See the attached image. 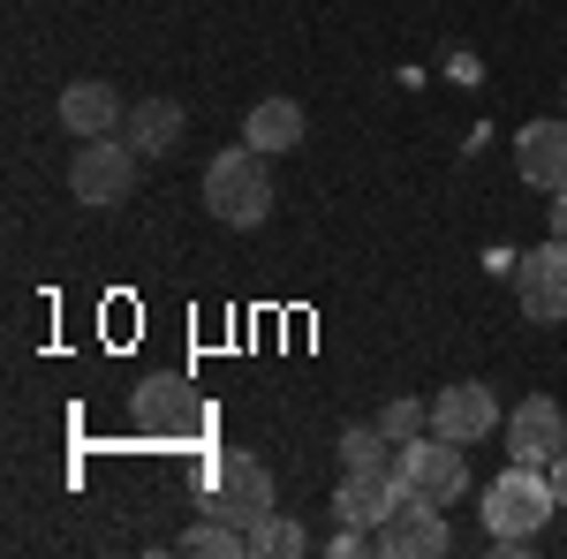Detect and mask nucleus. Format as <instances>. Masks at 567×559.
<instances>
[{"label":"nucleus","mask_w":567,"mask_h":559,"mask_svg":"<svg viewBox=\"0 0 567 559\" xmlns=\"http://www.w3.org/2000/svg\"><path fill=\"white\" fill-rule=\"evenodd\" d=\"M197 507L213 521H235V529H258L280 499H272V469L258 454H205L197 462Z\"/></svg>","instance_id":"f03ea898"},{"label":"nucleus","mask_w":567,"mask_h":559,"mask_svg":"<svg viewBox=\"0 0 567 559\" xmlns=\"http://www.w3.org/2000/svg\"><path fill=\"white\" fill-rule=\"evenodd\" d=\"M379 431H386L393 446H409V438H424V431H432V401H409V393H393L386 408H379Z\"/></svg>","instance_id":"6ab92c4d"},{"label":"nucleus","mask_w":567,"mask_h":559,"mask_svg":"<svg viewBox=\"0 0 567 559\" xmlns=\"http://www.w3.org/2000/svg\"><path fill=\"white\" fill-rule=\"evenodd\" d=\"M393 476H401V491L409 499H432V507H454L462 491H470V454L454 446V438H409V446H393Z\"/></svg>","instance_id":"423d86ee"},{"label":"nucleus","mask_w":567,"mask_h":559,"mask_svg":"<svg viewBox=\"0 0 567 559\" xmlns=\"http://www.w3.org/2000/svg\"><path fill=\"white\" fill-rule=\"evenodd\" d=\"M136 167H144V159H136L130 136H84L76 159H69V197L91 205V213H114V205H130Z\"/></svg>","instance_id":"20e7f679"},{"label":"nucleus","mask_w":567,"mask_h":559,"mask_svg":"<svg viewBox=\"0 0 567 559\" xmlns=\"http://www.w3.org/2000/svg\"><path fill=\"white\" fill-rule=\"evenodd\" d=\"M303 106H296V99H258V106H250V122H243V144H258L265 159H280V152H296V144H303Z\"/></svg>","instance_id":"4468645a"},{"label":"nucleus","mask_w":567,"mask_h":559,"mask_svg":"<svg viewBox=\"0 0 567 559\" xmlns=\"http://www.w3.org/2000/svg\"><path fill=\"white\" fill-rule=\"evenodd\" d=\"M341 469H393V438L379 431V416L341 431Z\"/></svg>","instance_id":"f3484780"},{"label":"nucleus","mask_w":567,"mask_h":559,"mask_svg":"<svg viewBox=\"0 0 567 559\" xmlns=\"http://www.w3.org/2000/svg\"><path fill=\"white\" fill-rule=\"evenodd\" d=\"M175 552L182 559H235V552H250V529H235V521H197V529H182L175 537Z\"/></svg>","instance_id":"dca6fc26"},{"label":"nucleus","mask_w":567,"mask_h":559,"mask_svg":"<svg viewBox=\"0 0 567 559\" xmlns=\"http://www.w3.org/2000/svg\"><path fill=\"white\" fill-rule=\"evenodd\" d=\"M250 552H258V559H296V552H310V537H303V521H296V515L272 507V515L250 529Z\"/></svg>","instance_id":"a211bd4d"},{"label":"nucleus","mask_w":567,"mask_h":559,"mask_svg":"<svg viewBox=\"0 0 567 559\" xmlns=\"http://www.w3.org/2000/svg\"><path fill=\"white\" fill-rule=\"evenodd\" d=\"M545 476H553V499H560V507H567V454H560V462H553V469H545Z\"/></svg>","instance_id":"412c9836"},{"label":"nucleus","mask_w":567,"mask_h":559,"mask_svg":"<svg viewBox=\"0 0 567 559\" xmlns=\"http://www.w3.org/2000/svg\"><path fill=\"white\" fill-rule=\"evenodd\" d=\"M499 424H507V416H499L492 386H477V379L432 393V431H439V438H454V446H477V438H492Z\"/></svg>","instance_id":"9d476101"},{"label":"nucleus","mask_w":567,"mask_h":559,"mask_svg":"<svg viewBox=\"0 0 567 559\" xmlns=\"http://www.w3.org/2000/svg\"><path fill=\"white\" fill-rule=\"evenodd\" d=\"M401 499H409V491H401V476H393V469H341L333 521H355V529H371V537H379V521H386Z\"/></svg>","instance_id":"9b49d317"},{"label":"nucleus","mask_w":567,"mask_h":559,"mask_svg":"<svg viewBox=\"0 0 567 559\" xmlns=\"http://www.w3.org/2000/svg\"><path fill=\"white\" fill-rule=\"evenodd\" d=\"M515 174L529 189H567V114L560 122H529L515 136Z\"/></svg>","instance_id":"ddd939ff"},{"label":"nucleus","mask_w":567,"mask_h":559,"mask_svg":"<svg viewBox=\"0 0 567 559\" xmlns=\"http://www.w3.org/2000/svg\"><path fill=\"white\" fill-rule=\"evenodd\" d=\"M560 515L553 499V476L529 469V462H507V469L484 484V529H492V552H529L537 529Z\"/></svg>","instance_id":"f257e3e1"},{"label":"nucleus","mask_w":567,"mask_h":559,"mask_svg":"<svg viewBox=\"0 0 567 559\" xmlns=\"http://www.w3.org/2000/svg\"><path fill=\"white\" fill-rule=\"evenodd\" d=\"M205 213L227 219V227H258L272 213V174H265L258 144H227L205 167Z\"/></svg>","instance_id":"7ed1b4c3"},{"label":"nucleus","mask_w":567,"mask_h":559,"mask_svg":"<svg viewBox=\"0 0 567 559\" xmlns=\"http://www.w3.org/2000/svg\"><path fill=\"white\" fill-rule=\"evenodd\" d=\"M553 242H567V189H553Z\"/></svg>","instance_id":"aec40b11"},{"label":"nucleus","mask_w":567,"mask_h":559,"mask_svg":"<svg viewBox=\"0 0 567 559\" xmlns=\"http://www.w3.org/2000/svg\"><path fill=\"white\" fill-rule=\"evenodd\" d=\"M122 136L136 144V159H167L182 144V106L175 99H136L130 122H122Z\"/></svg>","instance_id":"2eb2a0df"},{"label":"nucleus","mask_w":567,"mask_h":559,"mask_svg":"<svg viewBox=\"0 0 567 559\" xmlns=\"http://www.w3.org/2000/svg\"><path fill=\"white\" fill-rule=\"evenodd\" d=\"M130 424L144 431V438H167V446H182V438H205L213 431V401L197 386H182V379H144V386L130 393Z\"/></svg>","instance_id":"39448f33"},{"label":"nucleus","mask_w":567,"mask_h":559,"mask_svg":"<svg viewBox=\"0 0 567 559\" xmlns=\"http://www.w3.org/2000/svg\"><path fill=\"white\" fill-rule=\"evenodd\" d=\"M507 462H529V469H553L567 454V408L560 401H545V393H529L523 408H507Z\"/></svg>","instance_id":"0eeeda50"},{"label":"nucleus","mask_w":567,"mask_h":559,"mask_svg":"<svg viewBox=\"0 0 567 559\" xmlns=\"http://www.w3.org/2000/svg\"><path fill=\"white\" fill-rule=\"evenodd\" d=\"M379 552L386 559H439V552H454V529H446V515H439L432 499H401L379 521Z\"/></svg>","instance_id":"1a4fd4ad"},{"label":"nucleus","mask_w":567,"mask_h":559,"mask_svg":"<svg viewBox=\"0 0 567 559\" xmlns=\"http://www.w3.org/2000/svg\"><path fill=\"white\" fill-rule=\"evenodd\" d=\"M560 106H567V84H560Z\"/></svg>","instance_id":"4be33fe9"},{"label":"nucleus","mask_w":567,"mask_h":559,"mask_svg":"<svg viewBox=\"0 0 567 559\" xmlns=\"http://www.w3.org/2000/svg\"><path fill=\"white\" fill-rule=\"evenodd\" d=\"M515 296H523L529 325H560L567 318V242H537L529 258H515Z\"/></svg>","instance_id":"6e6552de"},{"label":"nucleus","mask_w":567,"mask_h":559,"mask_svg":"<svg viewBox=\"0 0 567 559\" xmlns=\"http://www.w3.org/2000/svg\"><path fill=\"white\" fill-rule=\"evenodd\" d=\"M122 122H130V106H122V91H114V84L84 76V84L61 91V130H69V136H122Z\"/></svg>","instance_id":"f8f14e48"}]
</instances>
